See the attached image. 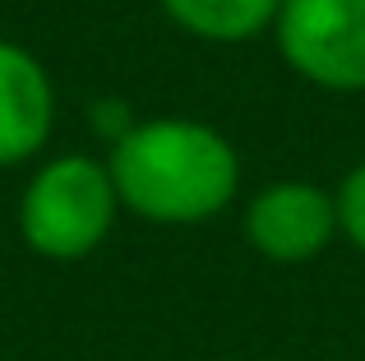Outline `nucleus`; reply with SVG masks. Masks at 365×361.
I'll list each match as a JSON object with an SVG mask.
<instances>
[{
  "label": "nucleus",
  "instance_id": "obj_1",
  "mask_svg": "<svg viewBox=\"0 0 365 361\" xmlns=\"http://www.w3.org/2000/svg\"><path fill=\"white\" fill-rule=\"evenodd\" d=\"M120 208L158 227H195L217 218L241 190L236 144L208 121H134L107 148Z\"/></svg>",
  "mask_w": 365,
  "mask_h": 361
},
{
  "label": "nucleus",
  "instance_id": "obj_2",
  "mask_svg": "<svg viewBox=\"0 0 365 361\" xmlns=\"http://www.w3.org/2000/svg\"><path fill=\"white\" fill-rule=\"evenodd\" d=\"M120 195L107 163L88 153H61L28 176L19 195V236L51 264L88 260L111 236Z\"/></svg>",
  "mask_w": 365,
  "mask_h": 361
},
{
  "label": "nucleus",
  "instance_id": "obj_3",
  "mask_svg": "<svg viewBox=\"0 0 365 361\" xmlns=\"http://www.w3.org/2000/svg\"><path fill=\"white\" fill-rule=\"evenodd\" d=\"M273 37L305 83L365 93V0H282Z\"/></svg>",
  "mask_w": 365,
  "mask_h": 361
},
{
  "label": "nucleus",
  "instance_id": "obj_4",
  "mask_svg": "<svg viewBox=\"0 0 365 361\" xmlns=\"http://www.w3.org/2000/svg\"><path fill=\"white\" fill-rule=\"evenodd\" d=\"M338 232V195L314 180H273L245 208V241L268 264H310Z\"/></svg>",
  "mask_w": 365,
  "mask_h": 361
},
{
  "label": "nucleus",
  "instance_id": "obj_5",
  "mask_svg": "<svg viewBox=\"0 0 365 361\" xmlns=\"http://www.w3.org/2000/svg\"><path fill=\"white\" fill-rule=\"evenodd\" d=\"M56 130V83L28 46L0 37V167H19L46 148Z\"/></svg>",
  "mask_w": 365,
  "mask_h": 361
},
{
  "label": "nucleus",
  "instance_id": "obj_6",
  "mask_svg": "<svg viewBox=\"0 0 365 361\" xmlns=\"http://www.w3.org/2000/svg\"><path fill=\"white\" fill-rule=\"evenodd\" d=\"M167 19L180 33L217 46L255 42L264 28H273L282 0H162Z\"/></svg>",
  "mask_w": 365,
  "mask_h": 361
},
{
  "label": "nucleus",
  "instance_id": "obj_7",
  "mask_svg": "<svg viewBox=\"0 0 365 361\" xmlns=\"http://www.w3.org/2000/svg\"><path fill=\"white\" fill-rule=\"evenodd\" d=\"M338 227L365 255V163H356L338 185Z\"/></svg>",
  "mask_w": 365,
  "mask_h": 361
},
{
  "label": "nucleus",
  "instance_id": "obj_8",
  "mask_svg": "<svg viewBox=\"0 0 365 361\" xmlns=\"http://www.w3.org/2000/svg\"><path fill=\"white\" fill-rule=\"evenodd\" d=\"M130 126H134V121H130V111H125V102H111V98L93 102V130L107 139V148L116 144V139H120Z\"/></svg>",
  "mask_w": 365,
  "mask_h": 361
}]
</instances>
